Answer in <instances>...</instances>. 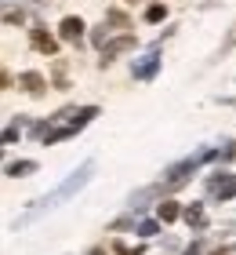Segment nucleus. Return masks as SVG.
<instances>
[{"label":"nucleus","mask_w":236,"mask_h":255,"mask_svg":"<svg viewBox=\"0 0 236 255\" xmlns=\"http://www.w3.org/2000/svg\"><path fill=\"white\" fill-rule=\"evenodd\" d=\"M211 157H218V153L204 146V149H196L193 157H185V160H178V164H171V168H167V182H163L160 190H167V193H171V190L185 186V182H189V175H193V171H196L200 164H204V160H211Z\"/></svg>","instance_id":"1"},{"label":"nucleus","mask_w":236,"mask_h":255,"mask_svg":"<svg viewBox=\"0 0 236 255\" xmlns=\"http://www.w3.org/2000/svg\"><path fill=\"white\" fill-rule=\"evenodd\" d=\"M94 117H98V106H80L73 117H69L66 124H58V128H47V135L40 138L44 146H55V142H62V138H69V135H77L84 124H91Z\"/></svg>","instance_id":"2"},{"label":"nucleus","mask_w":236,"mask_h":255,"mask_svg":"<svg viewBox=\"0 0 236 255\" xmlns=\"http://www.w3.org/2000/svg\"><path fill=\"white\" fill-rule=\"evenodd\" d=\"M91 171H94V164H91V160H84V164H80L73 175L62 182V186H55V190L47 193L40 204H44V208H51V204H58V201H66V197H73L77 190H84V186H87V179H91Z\"/></svg>","instance_id":"3"},{"label":"nucleus","mask_w":236,"mask_h":255,"mask_svg":"<svg viewBox=\"0 0 236 255\" xmlns=\"http://www.w3.org/2000/svg\"><path fill=\"white\" fill-rule=\"evenodd\" d=\"M157 69H160V48L153 44V48H149V51L135 62L131 77H135V80H153V77H157Z\"/></svg>","instance_id":"4"},{"label":"nucleus","mask_w":236,"mask_h":255,"mask_svg":"<svg viewBox=\"0 0 236 255\" xmlns=\"http://www.w3.org/2000/svg\"><path fill=\"white\" fill-rule=\"evenodd\" d=\"M207 186H211V193H215L218 201H233L236 197V171H218Z\"/></svg>","instance_id":"5"},{"label":"nucleus","mask_w":236,"mask_h":255,"mask_svg":"<svg viewBox=\"0 0 236 255\" xmlns=\"http://www.w3.org/2000/svg\"><path fill=\"white\" fill-rule=\"evenodd\" d=\"M29 44H33V48H37L40 55H51V59L58 55V40H55L44 26H33V29H29Z\"/></svg>","instance_id":"6"},{"label":"nucleus","mask_w":236,"mask_h":255,"mask_svg":"<svg viewBox=\"0 0 236 255\" xmlns=\"http://www.w3.org/2000/svg\"><path fill=\"white\" fill-rule=\"evenodd\" d=\"M135 48V33H124V37H116V40H109L102 48V66H109L116 55H124V51H131Z\"/></svg>","instance_id":"7"},{"label":"nucleus","mask_w":236,"mask_h":255,"mask_svg":"<svg viewBox=\"0 0 236 255\" xmlns=\"http://www.w3.org/2000/svg\"><path fill=\"white\" fill-rule=\"evenodd\" d=\"M84 29H87L84 18H77V15H66L62 22H58V37H62V40H73V44L84 37Z\"/></svg>","instance_id":"8"},{"label":"nucleus","mask_w":236,"mask_h":255,"mask_svg":"<svg viewBox=\"0 0 236 255\" xmlns=\"http://www.w3.org/2000/svg\"><path fill=\"white\" fill-rule=\"evenodd\" d=\"M18 84L29 91V95H44L47 91V80H44V73H37V69H26V73L18 77Z\"/></svg>","instance_id":"9"},{"label":"nucleus","mask_w":236,"mask_h":255,"mask_svg":"<svg viewBox=\"0 0 236 255\" xmlns=\"http://www.w3.org/2000/svg\"><path fill=\"white\" fill-rule=\"evenodd\" d=\"M182 219L189 223V230H207V212H204V204H185V212H182Z\"/></svg>","instance_id":"10"},{"label":"nucleus","mask_w":236,"mask_h":255,"mask_svg":"<svg viewBox=\"0 0 236 255\" xmlns=\"http://www.w3.org/2000/svg\"><path fill=\"white\" fill-rule=\"evenodd\" d=\"M182 212H185V208H178V201L157 204V219H160V223H174V219H182Z\"/></svg>","instance_id":"11"},{"label":"nucleus","mask_w":236,"mask_h":255,"mask_svg":"<svg viewBox=\"0 0 236 255\" xmlns=\"http://www.w3.org/2000/svg\"><path fill=\"white\" fill-rule=\"evenodd\" d=\"M33 171H37V160H11L7 164L11 179H26V175H33Z\"/></svg>","instance_id":"12"},{"label":"nucleus","mask_w":236,"mask_h":255,"mask_svg":"<svg viewBox=\"0 0 236 255\" xmlns=\"http://www.w3.org/2000/svg\"><path fill=\"white\" fill-rule=\"evenodd\" d=\"M167 18V4H149L146 7V22H163Z\"/></svg>","instance_id":"13"},{"label":"nucleus","mask_w":236,"mask_h":255,"mask_svg":"<svg viewBox=\"0 0 236 255\" xmlns=\"http://www.w3.org/2000/svg\"><path fill=\"white\" fill-rule=\"evenodd\" d=\"M91 44H98V48H105V44H109V22H102V26L91 33Z\"/></svg>","instance_id":"14"},{"label":"nucleus","mask_w":236,"mask_h":255,"mask_svg":"<svg viewBox=\"0 0 236 255\" xmlns=\"http://www.w3.org/2000/svg\"><path fill=\"white\" fill-rule=\"evenodd\" d=\"M4 22H7V26H22V22H26V11H22V7H18V11L7 7V11H4Z\"/></svg>","instance_id":"15"},{"label":"nucleus","mask_w":236,"mask_h":255,"mask_svg":"<svg viewBox=\"0 0 236 255\" xmlns=\"http://www.w3.org/2000/svg\"><path fill=\"white\" fill-rule=\"evenodd\" d=\"M55 88H69V80H66V62H62V59H55Z\"/></svg>","instance_id":"16"},{"label":"nucleus","mask_w":236,"mask_h":255,"mask_svg":"<svg viewBox=\"0 0 236 255\" xmlns=\"http://www.w3.org/2000/svg\"><path fill=\"white\" fill-rule=\"evenodd\" d=\"M138 234H142V237H157V234H160V223L146 219V223H138Z\"/></svg>","instance_id":"17"},{"label":"nucleus","mask_w":236,"mask_h":255,"mask_svg":"<svg viewBox=\"0 0 236 255\" xmlns=\"http://www.w3.org/2000/svg\"><path fill=\"white\" fill-rule=\"evenodd\" d=\"M233 48H236V26L229 29V37L222 40V51H218V59H222V55H226V51H233Z\"/></svg>","instance_id":"18"},{"label":"nucleus","mask_w":236,"mask_h":255,"mask_svg":"<svg viewBox=\"0 0 236 255\" xmlns=\"http://www.w3.org/2000/svg\"><path fill=\"white\" fill-rule=\"evenodd\" d=\"M105 22H113V26H131V22H127V15H120V11H109V15H105Z\"/></svg>","instance_id":"19"},{"label":"nucleus","mask_w":236,"mask_h":255,"mask_svg":"<svg viewBox=\"0 0 236 255\" xmlns=\"http://www.w3.org/2000/svg\"><path fill=\"white\" fill-rule=\"evenodd\" d=\"M233 157H236V142H226V149H218L215 160H233Z\"/></svg>","instance_id":"20"},{"label":"nucleus","mask_w":236,"mask_h":255,"mask_svg":"<svg viewBox=\"0 0 236 255\" xmlns=\"http://www.w3.org/2000/svg\"><path fill=\"white\" fill-rule=\"evenodd\" d=\"M18 135H22V131H18V124H7V131H4V146H11Z\"/></svg>","instance_id":"21"},{"label":"nucleus","mask_w":236,"mask_h":255,"mask_svg":"<svg viewBox=\"0 0 236 255\" xmlns=\"http://www.w3.org/2000/svg\"><path fill=\"white\" fill-rule=\"evenodd\" d=\"M113 252H116V255H142V248H127V245H120V241L113 245Z\"/></svg>","instance_id":"22"},{"label":"nucleus","mask_w":236,"mask_h":255,"mask_svg":"<svg viewBox=\"0 0 236 255\" xmlns=\"http://www.w3.org/2000/svg\"><path fill=\"white\" fill-rule=\"evenodd\" d=\"M185 255H200V241H193V245L185 248Z\"/></svg>","instance_id":"23"},{"label":"nucleus","mask_w":236,"mask_h":255,"mask_svg":"<svg viewBox=\"0 0 236 255\" xmlns=\"http://www.w3.org/2000/svg\"><path fill=\"white\" fill-rule=\"evenodd\" d=\"M87 255H105V252H102V248H94V252H87Z\"/></svg>","instance_id":"24"}]
</instances>
